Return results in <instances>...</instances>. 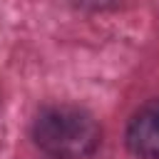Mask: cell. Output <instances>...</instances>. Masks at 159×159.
Here are the masks:
<instances>
[{"label":"cell","instance_id":"1","mask_svg":"<svg viewBox=\"0 0 159 159\" xmlns=\"http://www.w3.org/2000/svg\"><path fill=\"white\" fill-rule=\"evenodd\" d=\"M32 139L52 159H87L99 149L102 129L77 104H50L35 117Z\"/></svg>","mask_w":159,"mask_h":159},{"label":"cell","instance_id":"2","mask_svg":"<svg viewBox=\"0 0 159 159\" xmlns=\"http://www.w3.org/2000/svg\"><path fill=\"white\" fill-rule=\"evenodd\" d=\"M124 139L134 157L159 159V99H149L132 114Z\"/></svg>","mask_w":159,"mask_h":159}]
</instances>
